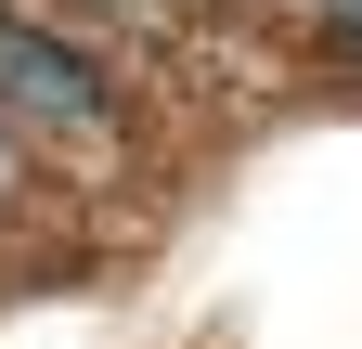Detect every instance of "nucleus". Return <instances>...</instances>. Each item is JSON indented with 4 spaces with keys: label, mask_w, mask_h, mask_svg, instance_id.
<instances>
[{
    "label": "nucleus",
    "mask_w": 362,
    "mask_h": 349,
    "mask_svg": "<svg viewBox=\"0 0 362 349\" xmlns=\"http://www.w3.org/2000/svg\"><path fill=\"white\" fill-rule=\"evenodd\" d=\"M0 117H39V129H104V65L65 52L52 26H13L0 13Z\"/></svg>",
    "instance_id": "nucleus-1"
},
{
    "label": "nucleus",
    "mask_w": 362,
    "mask_h": 349,
    "mask_svg": "<svg viewBox=\"0 0 362 349\" xmlns=\"http://www.w3.org/2000/svg\"><path fill=\"white\" fill-rule=\"evenodd\" d=\"M324 52H337V65H362V0H324Z\"/></svg>",
    "instance_id": "nucleus-2"
}]
</instances>
